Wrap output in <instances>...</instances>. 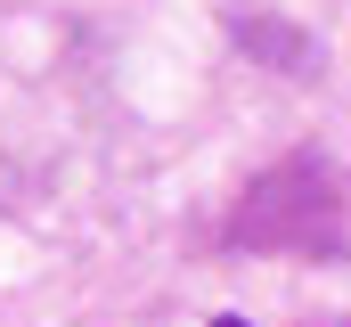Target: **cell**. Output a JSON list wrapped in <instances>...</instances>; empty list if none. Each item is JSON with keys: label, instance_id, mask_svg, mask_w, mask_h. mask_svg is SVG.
Segmentation results:
<instances>
[{"label": "cell", "instance_id": "2", "mask_svg": "<svg viewBox=\"0 0 351 327\" xmlns=\"http://www.w3.org/2000/svg\"><path fill=\"white\" fill-rule=\"evenodd\" d=\"M343 327H351V319H343Z\"/></svg>", "mask_w": 351, "mask_h": 327}, {"label": "cell", "instance_id": "1", "mask_svg": "<svg viewBox=\"0 0 351 327\" xmlns=\"http://www.w3.org/2000/svg\"><path fill=\"white\" fill-rule=\"evenodd\" d=\"M213 327H254V319H237V311H221V319H213Z\"/></svg>", "mask_w": 351, "mask_h": 327}]
</instances>
